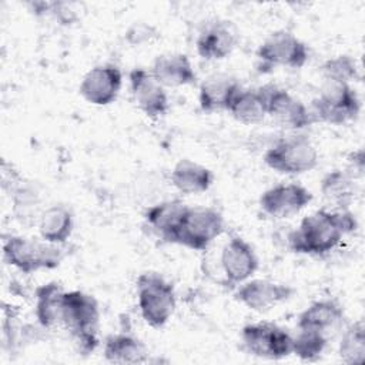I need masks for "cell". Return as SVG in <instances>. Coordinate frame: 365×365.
Listing matches in <instances>:
<instances>
[{"label": "cell", "instance_id": "6da1fadb", "mask_svg": "<svg viewBox=\"0 0 365 365\" xmlns=\"http://www.w3.org/2000/svg\"><path fill=\"white\" fill-rule=\"evenodd\" d=\"M355 215L348 210L321 208L302 218L289 232L288 245L292 252L325 255L332 251L344 235L356 230Z\"/></svg>", "mask_w": 365, "mask_h": 365}, {"label": "cell", "instance_id": "7a4b0ae2", "mask_svg": "<svg viewBox=\"0 0 365 365\" xmlns=\"http://www.w3.org/2000/svg\"><path fill=\"white\" fill-rule=\"evenodd\" d=\"M98 322L100 308L93 295L80 289L64 292L61 325L70 332L84 355L93 352L98 345Z\"/></svg>", "mask_w": 365, "mask_h": 365}, {"label": "cell", "instance_id": "3957f363", "mask_svg": "<svg viewBox=\"0 0 365 365\" xmlns=\"http://www.w3.org/2000/svg\"><path fill=\"white\" fill-rule=\"evenodd\" d=\"M137 304L141 318L151 328H163L177 307L174 285L157 272H143L135 281Z\"/></svg>", "mask_w": 365, "mask_h": 365}, {"label": "cell", "instance_id": "277c9868", "mask_svg": "<svg viewBox=\"0 0 365 365\" xmlns=\"http://www.w3.org/2000/svg\"><path fill=\"white\" fill-rule=\"evenodd\" d=\"M3 258L20 272L31 274L38 269L57 268L64 258V250L63 245L41 238L10 235L3 242Z\"/></svg>", "mask_w": 365, "mask_h": 365}, {"label": "cell", "instance_id": "5b68a950", "mask_svg": "<svg viewBox=\"0 0 365 365\" xmlns=\"http://www.w3.org/2000/svg\"><path fill=\"white\" fill-rule=\"evenodd\" d=\"M264 163L279 174L298 175L317 167L318 151L308 137L291 135L271 145L264 154Z\"/></svg>", "mask_w": 365, "mask_h": 365}, {"label": "cell", "instance_id": "8992f818", "mask_svg": "<svg viewBox=\"0 0 365 365\" xmlns=\"http://www.w3.org/2000/svg\"><path fill=\"white\" fill-rule=\"evenodd\" d=\"M361 111V100L356 91L346 83L325 81L318 97L312 100L315 121L344 124L355 120Z\"/></svg>", "mask_w": 365, "mask_h": 365}, {"label": "cell", "instance_id": "52a82bcc", "mask_svg": "<svg viewBox=\"0 0 365 365\" xmlns=\"http://www.w3.org/2000/svg\"><path fill=\"white\" fill-rule=\"evenodd\" d=\"M224 231V217L211 207H188L173 244L205 251Z\"/></svg>", "mask_w": 365, "mask_h": 365}, {"label": "cell", "instance_id": "ba28073f", "mask_svg": "<svg viewBox=\"0 0 365 365\" xmlns=\"http://www.w3.org/2000/svg\"><path fill=\"white\" fill-rule=\"evenodd\" d=\"M241 341L248 354L264 359H282L292 354V335L272 322L247 324Z\"/></svg>", "mask_w": 365, "mask_h": 365}, {"label": "cell", "instance_id": "9c48e42d", "mask_svg": "<svg viewBox=\"0 0 365 365\" xmlns=\"http://www.w3.org/2000/svg\"><path fill=\"white\" fill-rule=\"evenodd\" d=\"M258 60L269 67L301 68L309 57L307 44L287 30L271 33L257 50Z\"/></svg>", "mask_w": 365, "mask_h": 365}, {"label": "cell", "instance_id": "30bf717a", "mask_svg": "<svg viewBox=\"0 0 365 365\" xmlns=\"http://www.w3.org/2000/svg\"><path fill=\"white\" fill-rule=\"evenodd\" d=\"M312 198V192L304 185L297 182H281L261 194L259 208L271 218H289L304 210Z\"/></svg>", "mask_w": 365, "mask_h": 365}, {"label": "cell", "instance_id": "8fae6325", "mask_svg": "<svg viewBox=\"0 0 365 365\" xmlns=\"http://www.w3.org/2000/svg\"><path fill=\"white\" fill-rule=\"evenodd\" d=\"M265 91L267 113L281 127L288 130H302L315 123V117L311 110H308L299 98H295L285 88L267 84Z\"/></svg>", "mask_w": 365, "mask_h": 365}, {"label": "cell", "instance_id": "7c38bea8", "mask_svg": "<svg viewBox=\"0 0 365 365\" xmlns=\"http://www.w3.org/2000/svg\"><path fill=\"white\" fill-rule=\"evenodd\" d=\"M123 86V73L114 64H98L90 68L81 78L78 93L93 106L114 103Z\"/></svg>", "mask_w": 365, "mask_h": 365}, {"label": "cell", "instance_id": "4fadbf2b", "mask_svg": "<svg viewBox=\"0 0 365 365\" xmlns=\"http://www.w3.org/2000/svg\"><path fill=\"white\" fill-rule=\"evenodd\" d=\"M220 265L230 285L248 281L258 269L259 259L252 245L241 237H231L221 250Z\"/></svg>", "mask_w": 365, "mask_h": 365}, {"label": "cell", "instance_id": "5bb4252c", "mask_svg": "<svg viewBox=\"0 0 365 365\" xmlns=\"http://www.w3.org/2000/svg\"><path fill=\"white\" fill-rule=\"evenodd\" d=\"M128 83L134 103L147 117L158 118L168 111L170 103L165 88L150 70L144 67L133 68L128 73Z\"/></svg>", "mask_w": 365, "mask_h": 365}, {"label": "cell", "instance_id": "9a60e30c", "mask_svg": "<svg viewBox=\"0 0 365 365\" xmlns=\"http://www.w3.org/2000/svg\"><path fill=\"white\" fill-rule=\"evenodd\" d=\"M291 285L269 279H248L234 292V299L251 311H267L294 295Z\"/></svg>", "mask_w": 365, "mask_h": 365}, {"label": "cell", "instance_id": "2e32d148", "mask_svg": "<svg viewBox=\"0 0 365 365\" xmlns=\"http://www.w3.org/2000/svg\"><path fill=\"white\" fill-rule=\"evenodd\" d=\"M238 34L231 21H214L197 37L195 48L201 58L208 61L224 60L235 48Z\"/></svg>", "mask_w": 365, "mask_h": 365}, {"label": "cell", "instance_id": "e0dca14e", "mask_svg": "<svg viewBox=\"0 0 365 365\" xmlns=\"http://www.w3.org/2000/svg\"><path fill=\"white\" fill-rule=\"evenodd\" d=\"M188 207L181 200H165L145 208L144 220L163 241L173 244Z\"/></svg>", "mask_w": 365, "mask_h": 365}, {"label": "cell", "instance_id": "ac0fdd59", "mask_svg": "<svg viewBox=\"0 0 365 365\" xmlns=\"http://www.w3.org/2000/svg\"><path fill=\"white\" fill-rule=\"evenodd\" d=\"M154 78L165 87L191 86L197 81V74L190 58L182 53H168L158 56L151 68Z\"/></svg>", "mask_w": 365, "mask_h": 365}, {"label": "cell", "instance_id": "d6986e66", "mask_svg": "<svg viewBox=\"0 0 365 365\" xmlns=\"http://www.w3.org/2000/svg\"><path fill=\"white\" fill-rule=\"evenodd\" d=\"M171 184L181 194H200L210 190L214 182L212 171L190 158H181L175 163L170 175Z\"/></svg>", "mask_w": 365, "mask_h": 365}, {"label": "cell", "instance_id": "ffe728a7", "mask_svg": "<svg viewBox=\"0 0 365 365\" xmlns=\"http://www.w3.org/2000/svg\"><path fill=\"white\" fill-rule=\"evenodd\" d=\"M103 355L106 361L121 365H137L148 361L145 344L131 334H111L104 339Z\"/></svg>", "mask_w": 365, "mask_h": 365}, {"label": "cell", "instance_id": "44dd1931", "mask_svg": "<svg viewBox=\"0 0 365 365\" xmlns=\"http://www.w3.org/2000/svg\"><path fill=\"white\" fill-rule=\"evenodd\" d=\"M344 319L342 305L331 298L318 299L309 304L298 315V329H309L327 334Z\"/></svg>", "mask_w": 365, "mask_h": 365}, {"label": "cell", "instance_id": "7402d4cb", "mask_svg": "<svg viewBox=\"0 0 365 365\" xmlns=\"http://www.w3.org/2000/svg\"><path fill=\"white\" fill-rule=\"evenodd\" d=\"M241 90V86L230 77L214 76L207 78L198 91L200 108L205 113L221 111L230 108L234 97Z\"/></svg>", "mask_w": 365, "mask_h": 365}, {"label": "cell", "instance_id": "603a6c76", "mask_svg": "<svg viewBox=\"0 0 365 365\" xmlns=\"http://www.w3.org/2000/svg\"><path fill=\"white\" fill-rule=\"evenodd\" d=\"M73 230L74 215L66 205H51L38 215V234L47 242L64 245L71 237Z\"/></svg>", "mask_w": 365, "mask_h": 365}, {"label": "cell", "instance_id": "cb8c5ba5", "mask_svg": "<svg viewBox=\"0 0 365 365\" xmlns=\"http://www.w3.org/2000/svg\"><path fill=\"white\" fill-rule=\"evenodd\" d=\"M64 292L66 291L63 289V287L56 281H50L36 288L34 315L38 325L44 329L61 325Z\"/></svg>", "mask_w": 365, "mask_h": 365}, {"label": "cell", "instance_id": "d4e9b609", "mask_svg": "<svg viewBox=\"0 0 365 365\" xmlns=\"http://www.w3.org/2000/svg\"><path fill=\"white\" fill-rule=\"evenodd\" d=\"M228 111L242 124H258L267 115V91L265 86L259 88H241L234 97Z\"/></svg>", "mask_w": 365, "mask_h": 365}, {"label": "cell", "instance_id": "484cf974", "mask_svg": "<svg viewBox=\"0 0 365 365\" xmlns=\"http://www.w3.org/2000/svg\"><path fill=\"white\" fill-rule=\"evenodd\" d=\"M321 192L324 198L338 210H348L355 195L354 175L342 170L329 171L321 181Z\"/></svg>", "mask_w": 365, "mask_h": 365}, {"label": "cell", "instance_id": "4316f807", "mask_svg": "<svg viewBox=\"0 0 365 365\" xmlns=\"http://www.w3.org/2000/svg\"><path fill=\"white\" fill-rule=\"evenodd\" d=\"M338 354L342 362L348 365H358L365 358V325L362 319L349 324L338 346Z\"/></svg>", "mask_w": 365, "mask_h": 365}, {"label": "cell", "instance_id": "83f0119b", "mask_svg": "<svg viewBox=\"0 0 365 365\" xmlns=\"http://www.w3.org/2000/svg\"><path fill=\"white\" fill-rule=\"evenodd\" d=\"M325 81L346 83L359 80V68L356 60L348 54H339L325 60L321 66Z\"/></svg>", "mask_w": 365, "mask_h": 365}, {"label": "cell", "instance_id": "f1b7e54d", "mask_svg": "<svg viewBox=\"0 0 365 365\" xmlns=\"http://www.w3.org/2000/svg\"><path fill=\"white\" fill-rule=\"evenodd\" d=\"M327 344V334L309 329H299L298 335L292 336V354L302 361H315L322 355Z\"/></svg>", "mask_w": 365, "mask_h": 365}, {"label": "cell", "instance_id": "f546056e", "mask_svg": "<svg viewBox=\"0 0 365 365\" xmlns=\"http://www.w3.org/2000/svg\"><path fill=\"white\" fill-rule=\"evenodd\" d=\"M74 7H76L74 3H60V1L51 3L50 14H53L57 19V21H60L61 24L68 26L78 20V14Z\"/></svg>", "mask_w": 365, "mask_h": 365}]
</instances>
